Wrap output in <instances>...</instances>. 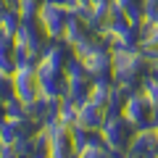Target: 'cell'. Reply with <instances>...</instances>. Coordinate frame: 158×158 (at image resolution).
I'll return each instance as SVG.
<instances>
[{"instance_id":"6da1fadb","label":"cell","mask_w":158,"mask_h":158,"mask_svg":"<svg viewBox=\"0 0 158 158\" xmlns=\"http://www.w3.org/2000/svg\"><path fill=\"white\" fill-rule=\"evenodd\" d=\"M124 132H129V124H127V121H121V118H113V121H108L106 142H108L111 148H127L132 137H129V135L124 137Z\"/></svg>"},{"instance_id":"7a4b0ae2","label":"cell","mask_w":158,"mask_h":158,"mask_svg":"<svg viewBox=\"0 0 158 158\" xmlns=\"http://www.w3.org/2000/svg\"><path fill=\"white\" fill-rule=\"evenodd\" d=\"M16 66V48L11 45V34L3 32L0 34V71H13Z\"/></svg>"},{"instance_id":"3957f363","label":"cell","mask_w":158,"mask_h":158,"mask_svg":"<svg viewBox=\"0 0 158 158\" xmlns=\"http://www.w3.org/2000/svg\"><path fill=\"white\" fill-rule=\"evenodd\" d=\"M42 27L50 34H61V29L66 27V11L63 8H45L42 11Z\"/></svg>"}]
</instances>
